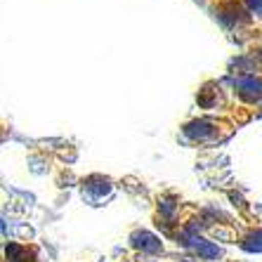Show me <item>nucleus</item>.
Segmentation results:
<instances>
[{
	"label": "nucleus",
	"instance_id": "nucleus-1",
	"mask_svg": "<svg viewBox=\"0 0 262 262\" xmlns=\"http://www.w3.org/2000/svg\"><path fill=\"white\" fill-rule=\"evenodd\" d=\"M241 123L234 121L229 116H215V114H206V116L191 118L180 128L182 140L189 142L194 146H215L222 144L238 130Z\"/></svg>",
	"mask_w": 262,
	"mask_h": 262
},
{
	"label": "nucleus",
	"instance_id": "nucleus-2",
	"mask_svg": "<svg viewBox=\"0 0 262 262\" xmlns=\"http://www.w3.org/2000/svg\"><path fill=\"white\" fill-rule=\"evenodd\" d=\"M236 69L255 71L262 76V31H255L253 36H248L244 45V55L236 61Z\"/></svg>",
	"mask_w": 262,
	"mask_h": 262
},
{
	"label": "nucleus",
	"instance_id": "nucleus-3",
	"mask_svg": "<svg viewBox=\"0 0 262 262\" xmlns=\"http://www.w3.org/2000/svg\"><path fill=\"white\" fill-rule=\"evenodd\" d=\"M5 262H43V257L33 244H7Z\"/></svg>",
	"mask_w": 262,
	"mask_h": 262
},
{
	"label": "nucleus",
	"instance_id": "nucleus-4",
	"mask_svg": "<svg viewBox=\"0 0 262 262\" xmlns=\"http://www.w3.org/2000/svg\"><path fill=\"white\" fill-rule=\"evenodd\" d=\"M130 244H133V248L142 250V253H149V255H161V253H163L161 238H156L149 232H135L133 236H130Z\"/></svg>",
	"mask_w": 262,
	"mask_h": 262
}]
</instances>
